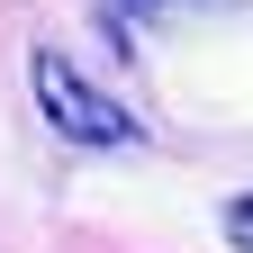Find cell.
I'll list each match as a JSON object with an SVG mask.
<instances>
[{
	"mask_svg": "<svg viewBox=\"0 0 253 253\" xmlns=\"http://www.w3.org/2000/svg\"><path fill=\"white\" fill-rule=\"evenodd\" d=\"M145 9H163V0H100V18H109V45H136V18Z\"/></svg>",
	"mask_w": 253,
	"mask_h": 253,
	"instance_id": "7a4b0ae2",
	"label": "cell"
},
{
	"mask_svg": "<svg viewBox=\"0 0 253 253\" xmlns=\"http://www.w3.org/2000/svg\"><path fill=\"white\" fill-rule=\"evenodd\" d=\"M37 109L54 118V136H73V145H90V154H118V145H145V126L126 118L109 90H90L63 54H37Z\"/></svg>",
	"mask_w": 253,
	"mask_h": 253,
	"instance_id": "6da1fadb",
	"label": "cell"
},
{
	"mask_svg": "<svg viewBox=\"0 0 253 253\" xmlns=\"http://www.w3.org/2000/svg\"><path fill=\"white\" fill-rule=\"evenodd\" d=\"M217 226H226V244H235V253H253V190H244V199H226V208H217Z\"/></svg>",
	"mask_w": 253,
	"mask_h": 253,
	"instance_id": "3957f363",
	"label": "cell"
}]
</instances>
